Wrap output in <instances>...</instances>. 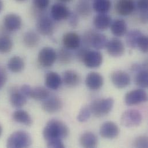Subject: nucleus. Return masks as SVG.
Masks as SVG:
<instances>
[{
    "mask_svg": "<svg viewBox=\"0 0 148 148\" xmlns=\"http://www.w3.org/2000/svg\"><path fill=\"white\" fill-rule=\"evenodd\" d=\"M69 134V130L62 121L53 119L48 121L43 130V136L46 141L55 139H65Z\"/></svg>",
    "mask_w": 148,
    "mask_h": 148,
    "instance_id": "f257e3e1",
    "label": "nucleus"
},
{
    "mask_svg": "<svg viewBox=\"0 0 148 148\" xmlns=\"http://www.w3.org/2000/svg\"><path fill=\"white\" fill-rule=\"evenodd\" d=\"M82 42L85 47H92L96 50H101L106 47L108 40L104 34L90 29L83 35Z\"/></svg>",
    "mask_w": 148,
    "mask_h": 148,
    "instance_id": "f03ea898",
    "label": "nucleus"
},
{
    "mask_svg": "<svg viewBox=\"0 0 148 148\" xmlns=\"http://www.w3.org/2000/svg\"><path fill=\"white\" fill-rule=\"evenodd\" d=\"M32 143L30 134L25 131H17L13 133L8 138L7 148H22L29 147Z\"/></svg>",
    "mask_w": 148,
    "mask_h": 148,
    "instance_id": "7ed1b4c3",
    "label": "nucleus"
},
{
    "mask_svg": "<svg viewBox=\"0 0 148 148\" xmlns=\"http://www.w3.org/2000/svg\"><path fill=\"white\" fill-rule=\"evenodd\" d=\"M114 105V99L108 97L93 101L89 107L92 114L96 117H101L108 114L111 111Z\"/></svg>",
    "mask_w": 148,
    "mask_h": 148,
    "instance_id": "20e7f679",
    "label": "nucleus"
},
{
    "mask_svg": "<svg viewBox=\"0 0 148 148\" xmlns=\"http://www.w3.org/2000/svg\"><path fill=\"white\" fill-rule=\"evenodd\" d=\"M121 124L127 128H134L139 126L143 122L141 113L134 109H130L125 111L121 118Z\"/></svg>",
    "mask_w": 148,
    "mask_h": 148,
    "instance_id": "39448f33",
    "label": "nucleus"
},
{
    "mask_svg": "<svg viewBox=\"0 0 148 148\" xmlns=\"http://www.w3.org/2000/svg\"><path fill=\"white\" fill-rule=\"evenodd\" d=\"M57 60V53L51 47H45L40 50L38 56L39 64L45 68L51 67Z\"/></svg>",
    "mask_w": 148,
    "mask_h": 148,
    "instance_id": "423d86ee",
    "label": "nucleus"
},
{
    "mask_svg": "<svg viewBox=\"0 0 148 148\" xmlns=\"http://www.w3.org/2000/svg\"><path fill=\"white\" fill-rule=\"evenodd\" d=\"M148 96L143 89H137L129 92L125 97V101L129 106H135L142 103L146 102Z\"/></svg>",
    "mask_w": 148,
    "mask_h": 148,
    "instance_id": "0eeeda50",
    "label": "nucleus"
},
{
    "mask_svg": "<svg viewBox=\"0 0 148 148\" xmlns=\"http://www.w3.org/2000/svg\"><path fill=\"white\" fill-rule=\"evenodd\" d=\"M82 62L89 68H97L103 62V56L97 50H88L85 54Z\"/></svg>",
    "mask_w": 148,
    "mask_h": 148,
    "instance_id": "6e6552de",
    "label": "nucleus"
},
{
    "mask_svg": "<svg viewBox=\"0 0 148 148\" xmlns=\"http://www.w3.org/2000/svg\"><path fill=\"white\" fill-rule=\"evenodd\" d=\"M38 32L43 36H50L54 31V24L49 17L42 15L39 17L36 22Z\"/></svg>",
    "mask_w": 148,
    "mask_h": 148,
    "instance_id": "1a4fd4ad",
    "label": "nucleus"
},
{
    "mask_svg": "<svg viewBox=\"0 0 148 148\" xmlns=\"http://www.w3.org/2000/svg\"><path fill=\"white\" fill-rule=\"evenodd\" d=\"M63 107V102L61 98L56 96H50L43 100L42 109L49 114H54L60 111Z\"/></svg>",
    "mask_w": 148,
    "mask_h": 148,
    "instance_id": "9d476101",
    "label": "nucleus"
},
{
    "mask_svg": "<svg viewBox=\"0 0 148 148\" xmlns=\"http://www.w3.org/2000/svg\"><path fill=\"white\" fill-rule=\"evenodd\" d=\"M3 24L7 31H16L22 26V19L19 15L16 13H9L3 17Z\"/></svg>",
    "mask_w": 148,
    "mask_h": 148,
    "instance_id": "9b49d317",
    "label": "nucleus"
},
{
    "mask_svg": "<svg viewBox=\"0 0 148 148\" xmlns=\"http://www.w3.org/2000/svg\"><path fill=\"white\" fill-rule=\"evenodd\" d=\"M106 47L108 54L113 57H120L124 54L125 51L124 44L117 38L108 41Z\"/></svg>",
    "mask_w": 148,
    "mask_h": 148,
    "instance_id": "f8f14e48",
    "label": "nucleus"
},
{
    "mask_svg": "<svg viewBox=\"0 0 148 148\" xmlns=\"http://www.w3.org/2000/svg\"><path fill=\"white\" fill-rule=\"evenodd\" d=\"M119 134V129L117 125L113 122L108 121L104 123L100 127V134L106 139H114Z\"/></svg>",
    "mask_w": 148,
    "mask_h": 148,
    "instance_id": "ddd939ff",
    "label": "nucleus"
},
{
    "mask_svg": "<svg viewBox=\"0 0 148 148\" xmlns=\"http://www.w3.org/2000/svg\"><path fill=\"white\" fill-rule=\"evenodd\" d=\"M50 13L54 20L60 21L68 19L71 12L65 4L58 2L51 6Z\"/></svg>",
    "mask_w": 148,
    "mask_h": 148,
    "instance_id": "4468645a",
    "label": "nucleus"
},
{
    "mask_svg": "<svg viewBox=\"0 0 148 148\" xmlns=\"http://www.w3.org/2000/svg\"><path fill=\"white\" fill-rule=\"evenodd\" d=\"M112 84L119 89H123L127 87L130 83L131 78L129 74L122 71L114 72L111 76Z\"/></svg>",
    "mask_w": 148,
    "mask_h": 148,
    "instance_id": "2eb2a0df",
    "label": "nucleus"
},
{
    "mask_svg": "<svg viewBox=\"0 0 148 148\" xmlns=\"http://www.w3.org/2000/svg\"><path fill=\"white\" fill-rule=\"evenodd\" d=\"M64 47L70 50H77L81 45V38L79 36L74 32L66 33L62 39Z\"/></svg>",
    "mask_w": 148,
    "mask_h": 148,
    "instance_id": "dca6fc26",
    "label": "nucleus"
},
{
    "mask_svg": "<svg viewBox=\"0 0 148 148\" xmlns=\"http://www.w3.org/2000/svg\"><path fill=\"white\" fill-rule=\"evenodd\" d=\"M9 101L10 104L15 108H21L27 102V97L17 88L13 87L10 91Z\"/></svg>",
    "mask_w": 148,
    "mask_h": 148,
    "instance_id": "f3484780",
    "label": "nucleus"
},
{
    "mask_svg": "<svg viewBox=\"0 0 148 148\" xmlns=\"http://www.w3.org/2000/svg\"><path fill=\"white\" fill-rule=\"evenodd\" d=\"M104 83L103 76L97 72H90L85 78V84L91 90H97L101 88Z\"/></svg>",
    "mask_w": 148,
    "mask_h": 148,
    "instance_id": "a211bd4d",
    "label": "nucleus"
},
{
    "mask_svg": "<svg viewBox=\"0 0 148 148\" xmlns=\"http://www.w3.org/2000/svg\"><path fill=\"white\" fill-rule=\"evenodd\" d=\"M135 9L133 0H118L115 5L116 12L121 16H128Z\"/></svg>",
    "mask_w": 148,
    "mask_h": 148,
    "instance_id": "6ab92c4d",
    "label": "nucleus"
},
{
    "mask_svg": "<svg viewBox=\"0 0 148 148\" xmlns=\"http://www.w3.org/2000/svg\"><path fill=\"white\" fill-rule=\"evenodd\" d=\"M45 82L48 88L56 90L60 87L62 84V78L57 73L50 72L46 74Z\"/></svg>",
    "mask_w": 148,
    "mask_h": 148,
    "instance_id": "aec40b11",
    "label": "nucleus"
},
{
    "mask_svg": "<svg viewBox=\"0 0 148 148\" xmlns=\"http://www.w3.org/2000/svg\"><path fill=\"white\" fill-rule=\"evenodd\" d=\"M97 137L94 133L90 132L84 133L79 138L80 144L84 148H95L97 145Z\"/></svg>",
    "mask_w": 148,
    "mask_h": 148,
    "instance_id": "412c9836",
    "label": "nucleus"
},
{
    "mask_svg": "<svg viewBox=\"0 0 148 148\" xmlns=\"http://www.w3.org/2000/svg\"><path fill=\"white\" fill-rule=\"evenodd\" d=\"M111 31L112 34L117 37L124 36L127 30V27L126 21L123 19H116L111 23Z\"/></svg>",
    "mask_w": 148,
    "mask_h": 148,
    "instance_id": "4be33fe9",
    "label": "nucleus"
},
{
    "mask_svg": "<svg viewBox=\"0 0 148 148\" xmlns=\"http://www.w3.org/2000/svg\"><path fill=\"white\" fill-rule=\"evenodd\" d=\"M62 81L68 87H75L80 82V77L75 71L68 70L65 71L62 75Z\"/></svg>",
    "mask_w": 148,
    "mask_h": 148,
    "instance_id": "5701e85b",
    "label": "nucleus"
},
{
    "mask_svg": "<svg viewBox=\"0 0 148 148\" xmlns=\"http://www.w3.org/2000/svg\"><path fill=\"white\" fill-rule=\"evenodd\" d=\"M111 17L107 14H99L93 20V25L99 30L104 31L110 27Z\"/></svg>",
    "mask_w": 148,
    "mask_h": 148,
    "instance_id": "b1692460",
    "label": "nucleus"
},
{
    "mask_svg": "<svg viewBox=\"0 0 148 148\" xmlns=\"http://www.w3.org/2000/svg\"><path fill=\"white\" fill-rule=\"evenodd\" d=\"M75 10L78 16L86 18L90 15L92 7L89 0H78L76 3Z\"/></svg>",
    "mask_w": 148,
    "mask_h": 148,
    "instance_id": "393cba45",
    "label": "nucleus"
},
{
    "mask_svg": "<svg viewBox=\"0 0 148 148\" xmlns=\"http://www.w3.org/2000/svg\"><path fill=\"white\" fill-rule=\"evenodd\" d=\"M12 118L15 122L27 126H30L32 124V119L30 115L23 110L14 111L12 114Z\"/></svg>",
    "mask_w": 148,
    "mask_h": 148,
    "instance_id": "a878e982",
    "label": "nucleus"
},
{
    "mask_svg": "<svg viewBox=\"0 0 148 148\" xmlns=\"http://www.w3.org/2000/svg\"><path fill=\"white\" fill-rule=\"evenodd\" d=\"M8 68L13 73H17L22 72L25 67L24 60L19 56H14L8 62Z\"/></svg>",
    "mask_w": 148,
    "mask_h": 148,
    "instance_id": "bb28decb",
    "label": "nucleus"
},
{
    "mask_svg": "<svg viewBox=\"0 0 148 148\" xmlns=\"http://www.w3.org/2000/svg\"><path fill=\"white\" fill-rule=\"evenodd\" d=\"M40 42L39 35L34 31H28L23 36V43L28 48H34L37 46Z\"/></svg>",
    "mask_w": 148,
    "mask_h": 148,
    "instance_id": "cd10ccee",
    "label": "nucleus"
},
{
    "mask_svg": "<svg viewBox=\"0 0 148 148\" xmlns=\"http://www.w3.org/2000/svg\"><path fill=\"white\" fill-rule=\"evenodd\" d=\"M111 8L110 0H94L92 8L99 14H106Z\"/></svg>",
    "mask_w": 148,
    "mask_h": 148,
    "instance_id": "c85d7f7f",
    "label": "nucleus"
},
{
    "mask_svg": "<svg viewBox=\"0 0 148 148\" xmlns=\"http://www.w3.org/2000/svg\"><path fill=\"white\" fill-rule=\"evenodd\" d=\"M50 96V91L47 89L42 86H37L32 88L30 97L36 100H44Z\"/></svg>",
    "mask_w": 148,
    "mask_h": 148,
    "instance_id": "c756f323",
    "label": "nucleus"
},
{
    "mask_svg": "<svg viewBox=\"0 0 148 148\" xmlns=\"http://www.w3.org/2000/svg\"><path fill=\"white\" fill-rule=\"evenodd\" d=\"M143 33L138 29L130 31L126 35V43L131 49L137 47V42Z\"/></svg>",
    "mask_w": 148,
    "mask_h": 148,
    "instance_id": "7c9ffc66",
    "label": "nucleus"
},
{
    "mask_svg": "<svg viewBox=\"0 0 148 148\" xmlns=\"http://www.w3.org/2000/svg\"><path fill=\"white\" fill-rule=\"evenodd\" d=\"M57 60H58L60 64L67 65L72 62L73 60V54L70 50L65 47V49L60 50L58 53H57Z\"/></svg>",
    "mask_w": 148,
    "mask_h": 148,
    "instance_id": "2f4dec72",
    "label": "nucleus"
},
{
    "mask_svg": "<svg viewBox=\"0 0 148 148\" xmlns=\"http://www.w3.org/2000/svg\"><path fill=\"white\" fill-rule=\"evenodd\" d=\"M13 46V41L9 36L3 35L0 36V52L1 53L6 54L9 53Z\"/></svg>",
    "mask_w": 148,
    "mask_h": 148,
    "instance_id": "473e14b6",
    "label": "nucleus"
},
{
    "mask_svg": "<svg viewBox=\"0 0 148 148\" xmlns=\"http://www.w3.org/2000/svg\"><path fill=\"white\" fill-rule=\"evenodd\" d=\"M136 85L141 88H147L148 86V73L147 69H143L137 73L135 79Z\"/></svg>",
    "mask_w": 148,
    "mask_h": 148,
    "instance_id": "72a5a7b5",
    "label": "nucleus"
},
{
    "mask_svg": "<svg viewBox=\"0 0 148 148\" xmlns=\"http://www.w3.org/2000/svg\"><path fill=\"white\" fill-rule=\"evenodd\" d=\"M91 114L92 112L89 106H85L79 111L77 116V120L81 123L85 122L90 118Z\"/></svg>",
    "mask_w": 148,
    "mask_h": 148,
    "instance_id": "f704fd0d",
    "label": "nucleus"
},
{
    "mask_svg": "<svg viewBox=\"0 0 148 148\" xmlns=\"http://www.w3.org/2000/svg\"><path fill=\"white\" fill-rule=\"evenodd\" d=\"M137 47L144 53H148V39L147 36L142 34L137 42Z\"/></svg>",
    "mask_w": 148,
    "mask_h": 148,
    "instance_id": "c9c22d12",
    "label": "nucleus"
},
{
    "mask_svg": "<svg viewBox=\"0 0 148 148\" xmlns=\"http://www.w3.org/2000/svg\"><path fill=\"white\" fill-rule=\"evenodd\" d=\"M34 7L40 12L44 11L50 4V0H32Z\"/></svg>",
    "mask_w": 148,
    "mask_h": 148,
    "instance_id": "e433bc0d",
    "label": "nucleus"
},
{
    "mask_svg": "<svg viewBox=\"0 0 148 148\" xmlns=\"http://www.w3.org/2000/svg\"><path fill=\"white\" fill-rule=\"evenodd\" d=\"M134 147L136 148H148V137L146 136H140L134 141Z\"/></svg>",
    "mask_w": 148,
    "mask_h": 148,
    "instance_id": "4c0bfd02",
    "label": "nucleus"
},
{
    "mask_svg": "<svg viewBox=\"0 0 148 148\" xmlns=\"http://www.w3.org/2000/svg\"><path fill=\"white\" fill-rule=\"evenodd\" d=\"M47 147L48 148H64L65 147L62 140L55 139L47 141Z\"/></svg>",
    "mask_w": 148,
    "mask_h": 148,
    "instance_id": "58836bf2",
    "label": "nucleus"
},
{
    "mask_svg": "<svg viewBox=\"0 0 148 148\" xmlns=\"http://www.w3.org/2000/svg\"><path fill=\"white\" fill-rule=\"evenodd\" d=\"M68 19L69 20V23L71 27L75 28L78 26V23H79V19H78V16L77 15V13H71Z\"/></svg>",
    "mask_w": 148,
    "mask_h": 148,
    "instance_id": "ea45409f",
    "label": "nucleus"
},
{
    "mask_svg": "<svg viewBox=\"0 0 148 148\" xmlns=\"http://www.w3.org/2000/svg\"><path fill=\"white\" fill-rule=\"evenodd\" d=\"M148 0H138L137 6L140 12L148 11Z\"/></svg>",
    "mask_w": 148,
    "mask_h": 148,
    "instance_id": "a19ab883",
    "label": "nucleus"
},
{
    "mask_svg": "<svg viewBox=\"0 0 148 148\" xmlns=\"http://www.w3.org/2000/svg\"><path fill=\"white\" fill-rule=\"evenodd\" d=\"M20 90L24 96H25L27 97H29L31 95L32 88L29 85L24 84L21 86Z\"/></svg>",
    "mask_w": 148,
    "mask_h": 148,
    "instance_id": "79ce46f5",
    "label": "nucleus"
},
{
    "mask_svg": "<svg viewBox=\"0 0 148 148\" xmlns=\"http://www.w3.org/2000/svg\"><path fill=\"white\" fill-rule=\"evenodd\" d=\"M7 80V74L5 71L0 68V89L5 84Z\"/></svg>",
    "mask_w": 148,
    "mask_h": 148,
    "instance_id": "37998d69",
    "label": "nucleus"
},
{
    "mask_svg": "<svg viewBox=\"0 0 148 148\" xmlns=\"http://www.w3.org/2000/svg\"><path fill=\"white\" fill-rule=\"evenodd\" d=\"M3 7V2L2 1V0H0V13H1V12H2V10Z\"/></svg>",
    "mask_w": 148,
    "mask_h": 148,
    "instance_id": "c03bdc74",
    "label": "nucleus"
},
{
    "mask_svg": "<svg viewBox=\"0 0 148 148\" xmlns=\"http://www.w3.org/2000/svg\"><path fill=\"white\" fill-rule=\"evenodd\" d=\"M2 126L0 125V137L2 135Z\"/></svg>",
    "mask_w": 148,
    "mask_h": 148,
    "instance_id": "a18cd8bd",
    "label": "nucleus"
},
{
    "mask_svg": "<svg viewBox=\"0 0 148 148\" xmlns=\"http://www.w3.org/2000/svg\"><path fill=\"white\" fill-rule=\"evenodd\" d=\"M15 1H16L17 2H24L27 0H15Z\"/></svg>",
    "mask_w": 148,
    "mask_h": 148,
    "instance_id": "49530a36",
    "label": "nucleus"
},
{
    "mask_svg": "<svg viewBox=\"0 0 148 148\" xmlns=\"http://www.w3.org/2000/svg\"><path fill=\"white\" fill-rule=\"evenodd\" d=\"M61 1H62V2H70V1H71L72 0H60Z\"/></svg>",
    "mask_w": 148,
    "mask_h": 148,
    "instance_id": "de8ad7c7",
    "label": "nucleus"
}]
</instances>
